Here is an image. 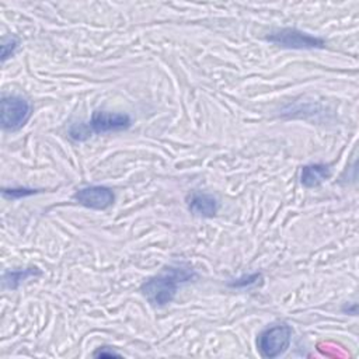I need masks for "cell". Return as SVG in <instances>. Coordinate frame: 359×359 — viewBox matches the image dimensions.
Here are the masks:
<instances>
[{
	"instance_id": "obj_1",
	"label": "cell",
	"mask_w": 359,
	"mask_h": 359,
	"mask_svg": "<svg viewBox=\"0 0 359 359\" xmlns=\"http://www.w3.org/2000/svg\"><path fill=\"white\" fill-rule=\"evenodd\" d=\"M195 276V271L187 264L170 265L158 275L146 280L140 290L151 306L163 307L174 300L181 285L192 280Z\"/></svg>"
},
{
	"instance_id": "obj_2",
	"label": "cell",
	"mask_w": 359,
	"mask_h": 359,
	"mask_svg": "<svg viewBox=\"0 0 359 359\" xmlns=\"http://www.w3.org/2000/svg\"><path fill=\"white\" fill-rule=\"evenodd\" d=\"M292 341V328L287 324H276L264 330L257 339V348L262 358L273 359L283 355Z\"/></svg>"
},
{
	"instance_id": "obj_3",
	"label": "cell",
	"mask_w": 359,
	"mask_h": 359,
	"mask_svg": "<svg viewBox=\"0 0 359 359\" xmlns=\"http://www.w3.org/2000/svg\"><path fill=\"white\" fill-rule=\"evenodd\" d=\"M266 41L286 49H321L325 46V41L323 38L290 27L269 32V35H266Z\"/></svg>"
},
{
	"instance_id": "obj_4",
	"label": "cell",
	"mask_w": 359,
	"mask_h": 359,
	"mask_svg": "<svg viewBox=\"0 0 359 359\" xmlns=\"http://www.w3.org/2000/svg\"><path fill=\"white\" fill-rule=\"evenodd\" d=\"M31 104L20 95H3L1 98V126L14 132L21 129L31 116Z\"/></svg>"
},
{
	"instance_id": "obj_5",
	"label": "cell",
	"mask_w": 359,
	"mask_h": 359,
	"mask_svg": "<svg viewBox=\"0 0 359 359\" xmlns=\"http://www.w3.org/2000/svg\"><path fill=\"white\" fill-rule=\"evenodd\" d=\"M132 123V119L126 114L108 112V111H94L93 116L87 125L88 133H107L128 129Z\"/></svg>"
},
{
	"instance_id": "obj_6",
	"label": "cell",
	"mask_w": 359,
	"mask_h": 359,
	"mask_svg": "<svg viewBox=\"0 0 359 359\" xmlns=\"http://www.w3.org/2000/svg\"><path fill=\"white\" fill-rule=\"evenodd\" d=\"M74 201L79 202L80 205L90 208V209H97L102 210L109 208L114 203L115 195L111 188L104 187V185H91L79 189L73 195Z\"/></svg>"
},
{
	"instance_id": "obj_7",
	"label": "cell",
	"mask_w": 359,
	"mask_h": 359,
	"mask_svg": "<svg viewBox=\"0 0 359 359\" xmlns=\"http://www.w3.org/2000/svg\"><path fill=\"white\" fill-rule=\"evenodd\" d=\"M187 205L191 213L202 217H212L219 209L217 199L213 195L205 192H192L188 195Z\"/></svg>"
},
{
	"instance_id": "obj_8",
	"label": "cell",
	"mask_w": 359,
	"mask_h": 359,
	"mask_svg": "<svg viewBox=\"0 0 359 359\" xmlns=\"http://www.w3.org/2000/svg\"><path fill=\"white\" fill-rule=\"evenodd\" d=\"M331 168L328 164L316 163V164H307L302 168L300 172V182L306 188H314L320 185L323 181L330 178Z\"/></svg>"
},
{
	"instance_id": "obj_9",
	"label": "cell",
	"mask_w": 359,
	"mask_h": 359,
	"mask_svg": "<svg viewBox=\"0 0 359 359\" xmlns=\"http://www.w3.org/2000/svg\"><path fill=\"white\" fill-rule=\"evenodd\" d=\"M41 272L38 268H27L17 271H7L3 275V285L7 289H17L24 280L38 276Z\"/></svg>"
},
{
	"instance_id": "obj_10",
	"label": "cell",
	"mask_w": 359,
	"mask_h": 359,
	"mask_svg": "<svg viewBox=\"0 0 359 359\" xmlns=\"http://www.w3.org/2000/svg\"><path fill=\"white\" fill-rule=\"evenodd\" d=\"M262 279L261 273H250V275H243L237 279H233L229 282L230 287H247V286H252L257 285L259 280Z\"/></svg>"
},
{
	"instance_id": "obj_11",
	"label": "cell",
	"mask_w": 359,
	"mask_h": 359,
	"mask_svg": "<svg viewBox=\"0 0 359 359\" xmlns=\"http://www.w3.org/2000/svg\"><path fill=\"white\" fill-rule=\"evenodd\" d=\"M38 189L34 188H3V196L8 199H20L36 194Z\"/></svg>"
},
{
	"instance_id": "obj_12",
	"label": "cell",
	"mask_w": 359,
	"mask_h": 359,
	"mask_svg": "<svg viewBox=\"0 0 359 359\" xmlns=\"http://www.w3.org/2000/svg\"><path fill=\"white\" fill-rule=\"evenodd\" d=\"M17 48H18V41L14 36L4 38L1 42V60L6 62V59L10 57Z\"/></svg>"
},
{
	"instance_id": "obj_13",
	"label": "cell",
	"mask_w": 359,
	"mask_h": 359,
	"mask_svg": "<svg viewBox=\"0 0 359 359\" xmlns=\"http://www.w3.org/2000/svg\"><path fill=\"white\" fill-rule=\"evenodd\" d=\"M94 356L97 358H112V356H121L118 352L109 349L107 351V348H100L97 352H94Z\"/></svg>"
}]
</instances>
